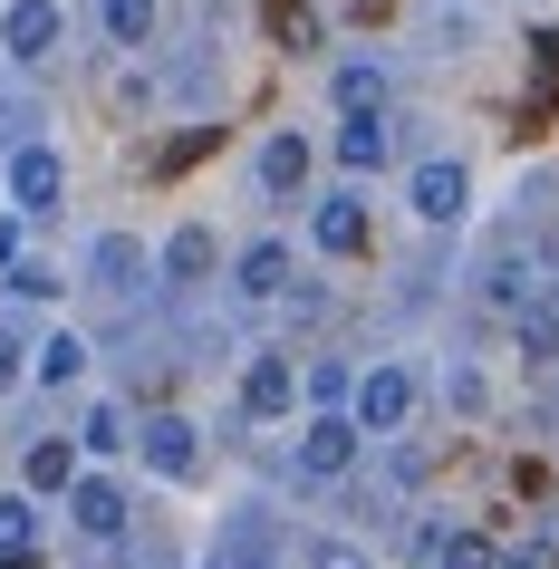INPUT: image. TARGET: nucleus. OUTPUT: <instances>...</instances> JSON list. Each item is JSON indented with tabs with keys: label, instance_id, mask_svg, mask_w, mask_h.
Returning a JSON list of instances; mask_svg holds the SVG:
<instances>
[{
	"label": "nucleus",
	"instance_id": "nucleus-10",
	"mask_svg": "<svg viewBox=\"0 0 559 569\" xmlns=\"http://www.w3.org/2000/svg\"><path fill=\"white\" fill-rule=\"evenodd\" d=\"M251 174H261V193H309V136H270Z\"/></svg>",
	"mask_w": 559,
	"mask_h": 569
},
{
	"label": "nucleus",
	"instance_id": "nucleus-13",
	"mask_svg": "<svg viewBox=\"0 0 559 569\" xmlns=\"http://www.w3.org/2000/svg\"><path fill=\"white\" fill-rule=\"evenodd\" d=\"M88 280H97V290H136V280H146V251H136L126 232H107L88 251Z\"/></svg>",
	"mask_w": 559,
	"mask_h": 569
},
{
	"label": "nucleus",
	"instance_id": "nucleus-32",
	"mask_svg": "<svg viewBox=\"0 0 559 569\" xmlns=\"http://www.w3.org/2000/svg\"><path fill=\"white\" fill-rule=\"evenodd\" d=\"M550 309H559V270H550Z\"/></svg>",
	"mask_w": 559,
	"mask_h": 569
},
{
	"label": "nucleus",
	"instance_id": "nucleus-4",
	"mask_svg": "<svg viewBox=\"0 0 559 569\" xmlns=\"http://www.w3.org/2000/svg\"><path fill=\"white\" fill-rule=\"evenodd\" d=\"M0 183H10V212H49V203H59V183H68V164L49 146H20L10 164H0Z\"/></svg>",
	"mask_w": 559,
	"mask_h": 569
},
{
	"label": "nucleus",
	"instance_id": "nucleus-6",
	"mask_svg": "<svg viewBox=\"0 0 559 569\" xmlns=\"http://www.w3.org/2000/svg\"><path fill=\"white\" fill-rule=\"evenodd\" d=\"M0 49H10L20 68H39L49 49H59V0H10V10H0Z\"/></svg>",
	"mask_w": 559,
	"mask_h": 569
},
{
	"label": "nucleus",
	"instance_id": "nucleus-3",
	"mask_svg": "<svg viewBox=\"0 0 559 569\" xmlns=\"http://www.w3.org/2000/svg\"><path fill=\"white\" fill-rule=\"evenodd\" d=\"M68 511H78V531H88V540H126V521H136V502H126L117 473H78Z\"/></svg>",
	"mask_w": 559,
	"mask_h": 569
},
{
	"label": "nucleus",
	"instance_id": "nucleus-19",
	"mask_svg": "<svg viewBox=\"0 0 559 569\" xmlns=\"http://www.w3.org/2000/svg\"><path fill=\"white\" fill-rule=\"evenodd\" d=\"M78 435H88V453H126V445H136L126 406H88V425H78Z\"/></svg>",
	"mask_w": 559,
	"mask_h": 569
},
{
	"label": "nucleus",
	"instance_id": "nucleus-21",
	"mask_svg": "<svg viewBox=\"0 0 559 569\" xmlns=\"http://www.w3.org/2000/svg\"><path fill=\"white\" fill-rule=\"evenodd\" d=\"M78 367H88V338H49L39 348V387H78Z\"/></svg>",
	"mask_w": 559,
	"mask_h": 569
},
{
	"label": "nucleus",
	"instance_id": "nucleus-26",
	"mask_svg": "<svg viewBox=\"0 0 559 569\" xmlns=\"http://www.w3.org/2000/svg\"><path fill=\"white\" fill-rule=\"evenodd\" d=\"M377 88H386L377 68H348V78H338V107H348V117H377V107H367V97H377Z\"/></svg>",
	"mask_w": 559,
	"mask_h": 569
},
{
	"label": "nucleus",
	"instance_id": "nucleus-22",
	"mask_svg": "<svg viewBox=\"0 0 559 569\" xmlns=\"http://www.w3.org/2000/svg\"><path fill=\"white\" fill-rule=\"evenodd\" d=\"M309 406H319V416H348V406H357V377H348V367H309Z\"/></svg>",
	"mask_w": 559,
	"mask_h": 569
},
{
	"label": "nucleus",
	"instance_id": "nucleus-12",
	"mask_svg": "<svg viewBox=\"0 0 559 569\" xmlns=\"http://www.w3.org/2000/svg\"><path fill=\"white\" fill-rule=\"evenodd\" d=\"M309 241H319V251H357V241H367V203H357V193H328V203L309 212Z\"/></svg>",
	"mask_w": 559,
	"mask_h": 569
},
{
	"label": "nucleus",
	"instance_id": "nucleus-28",
	"mask_svg": "<svg viewBox=\"0 0 559 569\" xmlns=\"http://www.w3.org/2000/svg\"><path fill=\"white\" fill-rule=\"evenodd\" d=\"M20 126H30V107H20V97H0V164H10V154L30 146V136H20Z\"/></svg>",
	"mask_w": 559,
	"mask_h": 569
},
{
	"label": "nucleus",
	"instance_id": "nucleus-16",
	"mask_svg": "<svg viewBox=\"0 0 559 569\" xmlns=\"http://www.w3.org/2000/svg\"><path fill=\"white\" fill-rule=\"evenodd\" d=\"M482 309H511V319H521L530 309V261H511V251L482 261Z\"/></svg>",
	"mask_w": 559,
	"mask_h": 569
},
{
	"label": "nucleus",
	"instance_id": "nucleus-14",
	"mask_svg": "<svg viewBox=\"0 0 559 569\" xmlns=\"http://www.w3.org/2000/svg\"><path fill=\"white\" fill-rule=\"evenodd\" d=\"M511 338H521V358L540 367V377H550V367H559V309H550V300H530L521 319H511Z\"/></svg>",
	"mask_w": 559,
	"mask_h": 569
},
{
	"label": "nucleus",
	"instance_id": "nucleus-11",
	"mask_svg": "<svg viewBox=\"0 0 559 569\" xmlns=\"http://www.w3.org/2000/svg\"><path fill=\"white\" fill-rule=\"evenodd\" d=\"M154 270H164V290H193V280H212V232H203V222H183V232L164 241V261H154Z\"/></svg>",
	"mask_w": 559,
	"mask_h": 569
},
{
	"label": "nucleus",
	"instance_id": "nucleus-9",
	"mask_svg": "<svg viewBox=\"0 0 559 569\" xmlns=\"http://www.w3.org/2000/svg\"><path fill=\"white\" fill-rule=\"evenodd\" d=\"M136 453H146V463H154L164 482H183L203 445H193V425H183V416H154V425H136Z\"/></svg>",
	"mask_w": 559,
	"mask_h": 569
},
{
	"label": "nucleus",
	"instance_id": "nucleus-1",
	"mask_svg": "<svg viewBox=\"0 0 559 569\" xmlns=\"http://www.w3.org/2000/svg\"><path fill=\"white\" fill-rule=\"evenodd\" d=\"M348 416H357V435H406V416H415V377H406V367H367Z\"/></svg>",
	"mask_w": 559,
	"mask_h": 569
},
{
	"label": "nucleus",
	"instance_id": "nucleus-33",
	"mask_svg": "<svg viewBox=\"0 0 559 569\" xmlns=\"http://www.w3.org/2000/svg\"><path fill=\"white\" fill-rule=\"evenodd\" d=\"M241 569H270V560H241Z\"/></svg>",
	"mask_w": 559,
	"mask_h": 569
},
{
	"label": "nucleus",
	"instance_id": "nucleus-2",
	"mask_svg": "<svg viewBox=\"0 0 559 569\" xmlns=\"http://www.w3.org/2000/svg\"><path fill=\"white\" fill-rule=\"evenodd\" d=\"M406 203L425 212V222H463V212H472V174H463V164H453V154H435V164H415Z\"/></svg>",
	"mask_w": 559,
	"mask_h": 569
},
{
	"label": "nucleus",
	"instance_id": "nucleus-5",
	"mask_svg": "<svg viewBox=\"0 0 559 569\" xmlns=\"http://www.w3.org/2000/svg\"><path fill=\"white\" fill-rule=\"evenodd\" d=\"M290 406H299L290 358H251V367H241V425H280Z\"/></svg>",
	"mask_w": 559,
	"mask_h": 569
},
{
	"label": "nucleus",
	"instance_id": "nucleus-7",
	"mask_svg": "<svg viewBox=\"0 0 559 569\" xmlns=\"http://www.w3.org/2000/svg\"><path fill=\"white\" fill-rule=\"evenodd\" d=\"M290 280H299V251H290V241H241V261H232V290H241V300H280Z\"/></svg>",
	"mask_w": 559,
	"mask_h": 569
},
{
	"label": "nucleus",
	"instance_id": "nucleus-30",
	"mask_svg": "<svg viewBox=\"0 0 559 569\" xmlns=\"http://www.w3.org/2000/svg\"><path fill=\"white\" fill-rule=\"evenodd\" d=\"M501 569H550V540H540V550H511Z\"/></svg>",
	"mask_w": 559,
	"mask_h": 569
},
{
	"label": "nucleus",
	"instance_id": "nucleus-29",
	"mask_svg": "<svg viewBox=\"0 0 559 569\" xmlns=\"http://www.w3.org/2000/svg\"><path fill=\"white\" fill-rule=\"evenodd\" d=\"M10 261H30V251H20V212H0V270Z\"/></svg>",
	"mask_w": 559,
	"mask_h": 569
},
{
	"label": "nucleus",
	"instance_id": "nucleus-27",
	"mask_svg": "<svg viewBox=\"0 0 559 569\" xmlns=\"http://www.w3.org/2000/svg\"><path fill=\"white\" fill-rule=\"evenodd\" d=\"M20 377H39V358H30V348H20V338H10V329H0V396L20 387Z\"/></svg>",
	"mask_w": 559,
	"mask_h": 569
},
{
	"label": "nucleus",
	"instance_id": "nucleus-15",
	"mask_svg": "<svg viewBox=\"0 0 559 569\" xmlns=\"http://www.w3.org/2000/svg\"><path fill=\"white\" fill-rule=\"evenodd\" d=\"M338 164H348V174H377L386 164V117H348L338 126Z\"/></svg>",
	"mask_w": 559,
	"mask_h": 569
},
{
	"label": "nucleus",
	"instance_id": "nucleus-31",
	"mask_svg": "<svg viewBox=\"0 0 559 569\" xmlns=\"http://www.w3.org/2000/svg\"><path fill=\"white\" fill-rule=\"evenodd\" d=\"M0 569H39V550H10V560H0Z\"/></svg>",
	"mask_w": 559,
	"mask_h": 569
},
{
	"label": "nucleus",
	"instance_id": "nucleus-17",
	"mask_svg": "<svg viewBox=\"0 0 559 569\" xmlns=\"http://www.w3.org/2000/svg\"><path fill=\"white\" fill-rule=\"evenodd\" d=\"M20 473H30V492H78V445H59V435H49V445H30V463H20Z\"/></svg>",
	"mask_w": 559,
	"mask_h": 569
},
{
	"label": "nucleus",
	"instance_id": "nucleus-20",
	"mask_svg": "<svg viewBox=\"0 0 559 569\" xmlns=\"http://www.w3.org/2000/svg\"><path fill=\"white\" fill-rule=\"evenodd\" d=\"M435 569H501V550H492V540H482V531H443Z\"/></svg>",
	"mask_w": 559,
	"mask_h": 569
},
{
	"label": "nucleus",
	"instance_id": "nucleus-25",
	"mask_svg": "<svg viewBox=\"0 0 559 569\" xmlns=\"http://www.w3.org/2000/svg\"><path fill=\"white\" fill-rule=\"evenodd\" d=\"M10 290H20V300H59V270L49 261H10Z\"/></svg>",
	"mask_w": 559,
	"mask_h": 569
},
{
	"label": "nucleus",
	"instance_id": "nucleus-8",
	"mask_svg": "<svg viewBox=\"0 0 559 569\" xmlns=\"http://www.w3.org/2000/svg\"><path fill=\"white\" fill-rule=\"evenodd\" d=\"M357 463V416H309V435H299V473L338 482Z\"/></svg>",
	"mask_w": 559,
	"mask_h": 569
},
{
	"label": "nucleus",
	"instance_id": "nucleus-24",
	"mask_svg": "<svg viewBox=\"0 0 559 569\" xmlns=\"http://www.w3.org/2000/svg\"><path fill=\"white\" fill-rule=\"evenodd\" d=\"M10 550H30V502H20V492H0V560H10Z\"/></svg>",
	"mask_w": 559,
	"mask_h": 569
},
{
	"label": "nucleus",
	"instance_id": "nucleus-23",
	"mask_svg": "<svg viewBox=\"0 0 559 569\" xmlns=\"http://www.w3.org/2000/svg\"><path fill=\"white\" fill-rule=\"evenodd\" d=\"M212 146H222V136H212V126H193V136H174V146L154 154V174H183V164H203Z\"/></svg>",
	"mask_w": 559,
	"mask_h": 569
},
{
	"label": "nucleus",
	"instance_id": "nucleus-18",
	"mask_svg": "<svg viewBox=\"0 0 559 569\" xmlns=\"http://www.w3.org/2000/svg\"><path fill=\"white\" fill-rule=\"evenodd\" d=\"M107 39H117V49H146L154 39V0H107Z\"/></svg>",
	"mask_w": 559,
	"mask_h": 569
}]
</instances>
